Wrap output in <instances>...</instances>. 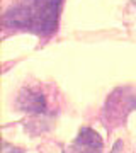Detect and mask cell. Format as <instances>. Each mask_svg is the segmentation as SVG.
Segmentation results:
<instances>
[{"instance_id": "6da1fadb", "label": "cell", "mask_w": 136, "mask_h": 153, "mask_svg": "<svg viewBox=\"0 0 136 153\" xmlns=\"http://www.w3.org/2000/svg\"><path fill=\"white\" fill-rule=\"evenodd\" d=\"M100 152H102V141H100L97 133L92 131L90 128H83L70 148V153H100Z\"/></svg>"}, {"instance_id": "7a4b0ae2", "label": "cell", "mask_w": 136, "mask_h": 153, "mask_svg": "<svg viewBox=\"0 0 136 153\" xmlns=\"http://www.w3.org/2000/svg\"><path fill=\"white\" fill-rule=\"evenodd\" d=\"M19 105L24 111H34V112H43L46 109V100L43 94L27 88L19 95Z\"/></svg>"}, {"instance_id": "3957f363", "label": "cell", "mask_w": 136, "mask_h": 153, "mask_svg": "<svg viewBox=\"0 0 136 153\" xmlns=\"http://www.w3.org/2000/svg\"><path fill=\"white\" fill-rule=\"evenodd\" d=\"M116 148H117V145H116ZM116 148H114V152H112V153H117V152H116Z\"/></svg>"}]
</instances>
